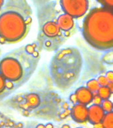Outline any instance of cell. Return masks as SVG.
Returning a JSON list of instances; mask_svg holds the SVG:
<instances>
[{
  "instance_id": "6da1fadb",
  "label": "cell",
  "mask_w": 113,
  "mask_h": 128,
  "mask_svg": "<svg viewBox=\"0 0 113 128\" xmlns=\"http://www.w3.org/2000/svg\"><path fill=\"white\" fill-rule=\"evenodd\" d=\"M83 34L88 44L97 50L113 48V10L93 9L85 18Z\"/></svg>"
},
{
  "instance_id": "7a4b0ae2",
  "label": "cell",
  "mask_w": 113,
  "mask_h": 128,
  "mask_svg": "<svg viewBox=\"0 0 113 128\" xmlns=\"http://www.w3.org/2000/svg\"><path fill=\"white\" fill-rule=\"evenodd\" d=\"M38 57L29 52L27 47L16 50L4 57L0 62V74L13 87L27 82L35 70Z\"/></svg>"
},
{
  "instance_id": "3957f363",
  "label": "cell",
  "mask_w": 113,
  "mask_h": 128,
  "mask_svg": "<svg viewBox=\"0 0 113 128\" xmlns=\"http://www.w3.org/2000/svg\"><path fill=\"white\" fill-rule=\"evenodd\" d=\"M79 54L72 48L59 50L52 59L50 71L55 84L60 88L71 86L80 70Z\"/></svg>"
},
{
  "instance_id": "277c9868",
  "label": "cell",
  "mask_w": 113,
  "mask_h": 128,
  "mask_svg": "<svg viewBox=\"0 0 113 128\" xmlns=\"http://www.w3.org/2000/svg\"><path fill=\"white\" fill-rule=\"evenodd\" d=\"M27 24L24 16L17 11L9 10L0 15V43L16 42L25 35Z\"/></svg>"
},
{
  "instance_id": "5b68a950",
  "label": "cell",
  "mask_w": 113,
  "mask_h": 128,
  "mask_svg": "<svg viewBox=\"0 0 113 128\" xmlns=\"http://www.w3.org/2000/svg\"><path fill=\"white\" fill-rule=\"evenodd\" d=\"M60 4L65 14L73 18L83 16L89 8L87 0H60Z\"/></svg>"
},
{
  "instance_id": "8992f818",
  "label": "cell",
  "mask_w": 113,
  "mask_h": 128,
  "mask_svg": "<svg viewBox=\"0 0 113 128\" xmlns=\"http://www.w3.org/2000/svg\"><path fill=\"white\" fill-rule=\"evenodd\" d=\"M72 119L77 123H84L88 120V108L83 104L77 103L71 112Z\"/></svg>"
},
{
  "instance_id": "52a82bcc",
  "label": "cell",
  "mask_w": 113,
  "mask_h": 128,
  "mask_svg": "<svg viewBox=\"0 0 113 128\" xmlns=\"http://www.w3.org/2000/svg\"><path fill=\"white\" fill-rule=\"evenodd\" d=\"M105 112L101 105L93 104L88 108V120L92 124L102 123Z\"/></svg>"
},
{
  "instance_id": "ba28073f",
  "label": "cell",
  "mask_w": 113,
  "mask_h": 128,
  "mask_svg": "<svg viewBox=\"0 0 113 128\" xmlns=\"http://www.w3.org/2000/svg\"><path fill=\"white\" fill-rule=\"evenodd\" d=\"M43 35L47 38L51 39H57L60 38V36L62 34V30L60 29L57 24V22H46L43 26Z\"/></svg>"
},
{
  "instance_id": "9c48e42d",
  "label": "cell",
  "mask_w": 113,
  "mask_h": 128,
  "mask_svg": "<svg viewBox=\"0 0 113 128\" xmlns=\"http://www.w3.org/2000/svg\"><path fill=\"white\" fill-rule=\"evenodd\" d=\"M77 100V103L83 104V105H88L93 102L94 95L93 93L90 91L87 88L81 87L77 90L75 93Z\"/></svg>"
},
{
  "instance_id": "30bf717a",
  "label": "cell",
  "mask_w": 113,
  "mask_h": 128,
  "mask_svg": "<svg viewBox=\"0 0 113 128\" xmlns=\"http://www.w3.org/2000/svg\"><path fill=\"white\" fill-rule=\"evenodd\" d=\"M57 22L60 29L65 32H69L74 26L73 18L67 14L59 16Z\"/></svg>"
},
{
  "instance_id": "8fae6325",
  "label": "cell",
  "mask_w": 113,
  "mask_h": 128,
  "mask_svg": "<svg viewBox=\"0 0 113 128\" xmlns=\"http://www.w3.org/2000/svg\"><path fill=\"white\" fill-rule=\"evenodd\" d=\"M103 126L107 128H113V112H108L105 115L103 122Z\"/></svg>"
},
{
  "instance_id": "7c38bea8",
  "label": "cell",
  "mask_w": 113,
  "mask_h": 128,
  "mask_svg": "<svg viewBox=\"0 0 113 128\" xmlns=\"http://www.w3.org/2000/svg\"><path fill=\"white\" fill-rule=\"evenodd\" d=\"M98 96L101 97L102 100H109L111 96V92L107 86H101L97 91Z\"/></svg>"
},
{
  "instance_id": "4fadbf2b",
  "label": "cell",
  "mask_w": 113,
  "mask_h": 128,
  "mask_svg": "<svg viewBox=\"0 0 113 128\" xmlns=\"http://www.w3.org/2000/svg\"><path fill=\"white\" fill-rule=\"evenodd\" d=\"M39 103V97L35 94H31L27 96V104L29 106L32 108H36Z\"/></svg>"
},
{
  "instance_id": "5bb4252c",
  "label": "cell",
  "mask_w": 113,
  "mask_h": 128,
  "mask_svg": "<svg viewBox=\"0 0 113 128\" xmlns=\"http://www.w3.org/2000/svg\"><path fill=\"white\" fill-rule=\"evenodd\" d=\"M101 87V86L99 84L97 80H91L89 81L87 84V88L91 91L93 93H95V92H97V91L99 90V88Z\"/></svg>"
},
{
  "instance_id": "9a60e30c",
  "label": "cell",
  "mask_w": 113,
  "mask_h": 128,
  "mask_svg": "<svg viewBox=\"0 0 113 128\" xmlns=\"http://www.w3.org/2000/svg\"><path fill=\"white\" fill-rule=\"evenodd\" d=\"M102 108L105 111V112H111L113 110V103L109 100H104V102H102Z\"/></svg>"
},
{
  "instance_id": "2e32d148",
  "label": "cell",
  "mask_w": 113,
  "mask_h": 128,
  "mask_svg": "<svg viewBox=\"0 0 113 128\" xmlns=\"http://www.w3.org/2000/svg\"><path fill=\"white\" fill-rule=\"evenodd\" d=\"M104 8L113 10V0H97Z\"/></svg>"
},
{
  "instance_id": "e0dca14e",
  "label": "cell",
  "mask_w": 113,
  "mask_h": 128,
  "mask_svg": "<svg viewBox=\"0 0 113 128\" xmlns=\"http://www.w3.org/2000/svg\"><path fill=\"white\" fill-rule=\"evenodd\" d=\"M97 81L101 86H107L109 83V81L106 76H100L98 78Z\"/></svg>"
},
{
  "instance_id": "ac0fdd59",
  "label": "cell",
  "mask_w": 113,
  "mask_h": 128,
  "mask_svg": "<svg viewBox=\"0 0 113 128\" xmlns=\"http://www.w3.org/2000/svg\"><path fill=\"white\" fill-rule=\"evenodd\" d=\"M6 89V80L0 74V93H1Z\"/></svg>"
},
{
  "instance_id": "d6986e66",
  "label": "cell",
  "mask_w": 113,
  "mask_h": 128,
  "mask_svg": "<svg viewBox=\"0 0 113 128\" xmlns=\"http://www.w3.org/2000/svg\"><path fill=\"white\" fill-rule=\"evenodd\" d=\"M93 102L94 104L96 105H101L102 102H103V100H102L101 97L98 96H95L93 99Z\"/></svg>"
},
{
  "instance_id": "ffe728a7",
  "label": "cell",
  "mask_w": 113,
  "mask_h": 128,
  "mask_svg": "<svg viewBox=\"0 0 113 128\" xmlns=\"http://www.w3.org/2000/svg\"><path fill=\"white\" fill-rule=\"evenodd\" d=\"M107 79L109 80V82H112L113 81V72H109L107 74V76H106Z\"/></svg>"
},
{
  "instance_id": "44dd1931",
  "label": "cell",
  "mask_w": 113,
  "mask_h": 128,
  "mask_svg": "<svg viewBox=\"0 0 113 128\" xmlns=\"http://www.w3.org/2000/svg\"><path fill=\"white\" fill-rule=\"evenodd\" d=\"M71 101L73 103H74V104H77V98H76V96L75 94L71 95Z\"/></svg>"
},
{
  "instance_id": "7402d4cb",
  "label": "cell",
  "mask_w": 113,
  "mask_h": 128,
  "mask_svg": "<svg viewBox=\"0 0 113 128\" xmlns=\"http://www.w3.org/2000/svg\"><path fill=\"white\" fill-rule=\"evenodd\" d=\"M107 87L110 90L111 92V94H113V81H112V82H109V84H108Z\"/></svg>"
},
{
  "instance_id": "603a6c76",
  "label": "cell",
  "mask_w": 113,
  "mask_h": 128,
  "mask_svg": "<svg viewBox=\"0 0 113 128\" xmlns=\"http://www.w3.org/2000/svg\"><path fill=\"white\" fill-rule=\"evenodd\" d=\"M3 0H0V9L3 6Z\"/></svg>"
},
{
  "instance_id": "cb8c5ba5",
  "label": "cell",
  "mask_w": 113,
  "mask_h": 128,
  "mask_svg": "<svg viewBox=\"0 0 113 128\" xmlns=\"http://www.w3.org/2000/svg\"><path fill=\"white\" fill-rule=\"evenodd\" d=\"M48 127H51V128H53V125H51V124H49H49H47V125H46L45 128H48Z\"/></svg>"
},
{
  "instance_id": "d4e9b609",
  "label": "cell",
  "mask_w": 113,
  "mask_h": 128,
  "mask_svg": "<svg viewBox=\"0 0 113 128\" xmlns=\"http://www.w3.org/2000/svg\"><path fill=\"white\" fill-rule=\"evenodd\" d=\"M39 127H42V128H45V126H43V125H39V126H37V128H39Z\"/></svg>"
},
{
  "instance_id": "484cf974",
  "label": "cell",
  "mask_w": 113,
  "mask_h": 128,
  "mask_svg": "<svg viewBox=\"0 0 113 128\" xmlns=\"http://www.w3.org/2000/svg\"><path fill=\"white\" fill-rule=\"evenodd\" d=\"M63 128H65V127H67V128H69V126H63Z\"/></svg>"
}]
</instances>
